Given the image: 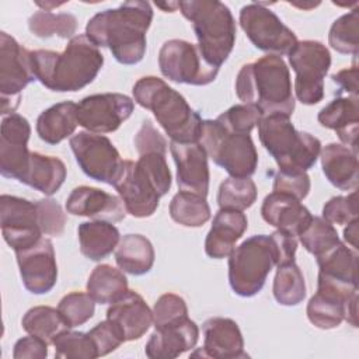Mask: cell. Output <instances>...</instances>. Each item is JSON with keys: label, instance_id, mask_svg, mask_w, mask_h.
<instances>
[{"label": "cell", "instance_id": "38", "mask_svg": "<svg viewBox=\"0 0 359 359\" xmlns=\"http://www.w3.org/2000/svg\"><path fill=\"white\" fill-rule=\"evenodd\" d=\"M29 31L38 38L59 36L63 39H72L76 36L77 18L70 13H52L39 10L28 18Z\"/></svg>", "mask_w": 359, "mask_h": 359}, {"label": "cell", "instance_id": "6", "mask_svg": "<svg viewBox=\"0 0 359 359\" xmlns=\"http://www.w3.org/2000/svg\"><path fill=\"white\" fill-rule=\"evenodd\" d=\"M289 118L282 114L264 115L258 122V136L280 172H307L320 156L321 142L297 130Z\"/></svg>", "mask_w": 359, "mask_h": 359}, {"label": "cell", "instance_id": "47", "mask_svg": "<svg viewBox=\"0 0 359 359\" xmlns=\"http://www.w3.org/2000/svg\"><path fill=\"white\" fill-rule=\"evenodd\" d=\"M39 212V224L43 236H60L65 230L66 215L62 206L50 198L36 201Z\"/></svg>", "mask_w": 359, "mask_h": 359}, {"label": "cell", "instance_id": "29", "mask_svg": "<svg viewBox=\"0 0 359 359\" xmlns=\"http://www.w3.org/2000/svg\"><path fill=\"white\" fill-rule=\"evenodd\" d=\"M77 125V104L63 101L41 112L36 119V133L45 143L57 144L72 137Z\"/></svg>", "mask_w": 359, "mask_h": 359}, {"label": "cell", "instance_id": "42", "mask_svg": "<svg viewBox=\"0 0 359 359\" xmlns=\"http://www.w3.org/2000/svg\"><path fill=\"white\" fill-rule=\"evenodd\" d=\"M55 356L57 359H94L98 358V352L94 341L88 332L70 331L69 328L62 331L53 339Z\"/></svg>", "mask_w": 359, "mask_h": 359}, {"label": "cell", "instance_id": "15", "mask_svg": "<svg viewBox=\"0 0 359 359\" xmlns=\"http://www.w3.org/2000/svg\"><path fill=\"white\" fill-rule=\"evenodd\" d=\"M81 171L91 180L114 185L123 160L112 142L98 133L79 132L69 140Z\"/></svg>", "mask_w": 359, "mask_h": 359}, {"label": "cell", "instance_id": "55", "mask_svg": "<svg viewBox=\"0 0 359 359\" xmlns=\"http://www.w3.org/2000/svg\"><path fill=\"white\" fill-rule=\"evenodd\" d=\"M157 7L163 8V10L167 11V13H168V11L172 13V11H175V10L178 8V3H168V4H167V3H165V4H164V3H157Z\"/></svg>", "mask_w": 359, "mask_h": 359}, {"label": "cell", "instance_id": "20", "mask_svg": "<svg viewBox=\"0 0 359 359\" xmlns=\"http://www.w3.org/2000/svg\"><path fill=\"white\" fill-rule=\"evenodd\" d=\"M203 346L191 356L213 359L248 358L238 324L227 317H212L202 325Z\"/></svg>", "mask_w": 359, "mask_h": 359}, {"label": "cell", "instance_id": "8", "mask_svg": "<svg viewBox=\"0 0 359 359\" xmlns=\"http://www.w3.org/2000/svg\"><path fill=\"white\" fill-rule=\"evenodd\" d=\"M199 143L230 177L247 178L257 171L258 153L250 133L230 130L216 119H205Z\"/></svg>", "mask_w": 359, "mask_h": 359}, {"label": "cell", "instance_id": "14", "mask_svg": "<svg viewBox=\"0 0 359 359\" xmlns=\"http://www.w3.org/2000/svg\"><path fill=\"white\" fill-rule=\"evenodd\" d=\"M34 80L31 50L7 32H0V114L3 116L14 114L21 101V91Z\"/></svg>", "mask_w": 359, "mask_h": 359}, {"label": "cell", "instance_id": "11", "mask_svg": "<svg viewBox=\"0 0 359 359\" xmlns=\"http://www.w3.org/2000/svg\"><path fill=\"white\" fill-rule=\"evenodd\" d=\"M309 321L321 330L337 328L344 320L358 327V287L317 278V292L307 303Z\"/></svg>", "mask_w": 359, "mask_h": 359}, {"label": "cell", "instance_id": "16", "mask_svg": "<svg viewBox=\"0 0 359 359\" xmlns=\"http://www.w3.org/2000/svg\"><path fill=\"white\" fill-rule=\"evenodd\" d=\"M0 226L4 241L14 251L36 244L43 236L36 201L20 196H0Z\"/></svg>", "mask_w": 359, "mask_h": 359}, {"label": "cell", "instance_id": "33", "mask_svg": "<svg viewBox=\"0 0 359 359\" xmlns=\"http://www.w3.org/2000/svg\"><path fill=\"white\" fill-rule=\"evenodd\" d=\"M154 248L150 240L142 234H126L115 250V261L121 271L140 276L147 273L154 264Z\"/></svg>", "mask_w": 359, "mask_h": 359}, {"label": "cell", "instance_id": "23", "mask_svg": "<svg viewBox=\"0 0 359 359\" xmlns=\"http://www.w3.org/2000/svg\"><path fill=\"white\" fill-rule=\"evenodd\" d=\"M261 216L269 226L294 237H299L313 219V215L300 202V199L293 195L275 191L265 196L261 206Z\"/></svg>", "mask_w": 359, "mask_h": 359}, {"label": "cell", "instance_id": "18", "mask_svg": "<svg viewBox=\"0 0 359 359\" xmlns=\"http://www.w3.org/2000/svg\"><path fill=\"white\" fill-rule=\"evenodd\" d=\"M29 135L31 126L27 118L15 112L3 116L0 129V172L3 177L21 182L31 157Z\"/></svg>", "mask_w": 359, "mask_h": 359}, {"label": "cell", "instance_id": "45", "mask_svg": "<svg viewBox=\"0 0 359 359\" xmlns=\"http://www.w3.org/2000/svg\"><path fill=\"white\" fill-rule=\"evenodd\" d=\"M261 118L262 114L255 107L247 104H237L220 114L216 121H219L224 128L230 130L251 133V130L255 125H258Z\"/></svg>", "mask_w": 359, "mask_h": 359}, {"label": "cell", "instance_id": "3", "mask_svg": "<svg viewBox=\"0 0 359 359\" xmlns=\"http://www.w3.org/2000/svg\"><path fill=\"white\" fill-rule=\"evenodd\" d=\"M236 94L243 104L255 107L262 116L294 111L289 67L280 56L266 55L244 65L236 77Z\"/></svg>", "mask_w": 359, "mask_h": 359}, {"label": "cell", "instance_id": "39", "mask_svg": "<svg viewBox=\"0 0 359 359\" xmlns=\"http://www.w3.org/2000/svg\"><path fill=\"white\" fill-rule=\"evenodd\" d=\"M257 185L250 177H229L219 187L217 205L220 209L245 210L254 205L257 201Z\"/></svg>", "mask_w": 359, "mask_h": 359}, {"label": "cell", "instance_id": "37", "mask_svg": "<svg viewBox=\"0 0 359 359\" xmlns=\"http://www.w3.org/2000/svg\"><path fill=\"white\" fill-rule=\"evenodd\" d=\"M21 325L24 331L43 339L48 344H52L56 335L67 330L59 310L50 306H35L29 309L24 314Z\"/></svg>", "mask_w": 359, "mask_h": 359}, {"label": "cell", "instance_id": "30", "mask_svg": "<svg viewBox=\"0 0 359 359\" xmlns=\"http://www.w3.org/2000/svg\"><path fill=\"white\" fill-rule=\"evenodd\" d=\"M80 252L91 259L101 261L116 250L121 234L119 230L109 222L91 220L79 224L77 229Z\"/></svg>", "mask_w": 359, "mask_h": 359}, {"label": "cell", "instance_id": "51", "mask_svg": "<svg viewBox=\"0 0 359 359\" xmlns=\"http://www.w3.org/2000/svg\"><path fill=\"white\" fill-rule=\"evenodd\" d=\"M48 342L43 339L28 335L20 338L14 344L13 349V358L14 359H45L48 356Z\"/></svg>", "mask_w": 359, "mask_h": 359}, {"label": "cell", "instance_id": "27", "mask_svg": "<svg viewBox=\"0 0 359 359\" xmlns=\"http://www.w3.org/2000/svg\"><path fill=\"white\" fill-rule=\"evenodd\" d=\"M317 119L321 126L334 130L344 144L358 151V97H337L318 112Z\"/></svg>", "mask_w": 359, "mask_h": 359}, {"label": "cell", "instance_id": "19", "mask_svg": "<svg viewBox=\"0 0 359 359\" xmlns=\"http://www.w3.org/2000/svg\"><path fill=\"white\" fill-rule=\"evenodd\" d=\"M24 287L34 294H45L57 280V264L53 244L42 237L36 244L14 251Z\"/></svg>", "mask_w": 359, "mask_h": 359}, {"label": "cell", "instance_id": "41", "mask_svg": "<svg viewBox=\"0 0 359 359\" xmlns=\"http://www.w3.org/2000/svg\"><path fill=\"white\" fill-rule=\"evenodd\" d=\"M299 240L316 258L328 252L341 243L337 229L324 217L313 216L310 224L299 234Z\"/></svg>", "mask_w": 359, "mask_h": 359}, {"label": "cell", "instance_id": "13", "mask_svg": "<svg viewBox=\"0 0 359 359\" xmlns=\"http://www.w3.org/2000/svg\"><path fill=\"white\" fill-rule=\"evenodd\" d=\"M158 67L170 81L191 86H208L219 73L217 67L203 59L198 45L184 39H170L163 43Z\"/></svg>", "mask_w": 359, "mask_h": 359}, {"label": "cell", "instance_id": "21", "mask_svg": "<svg viewBox=\"0 0 359 359\" xmlns=\"http://www.w3.org/2000/svg\"><path fill=\"white\" fill-rule=\"evenodd\" d=\"M170 151L177 165V184L181 191L208 195L209 165L208 154L199 142H170Z\"/></svg>", "mask_w": 359, "mask_h": 359}, {"label": "cell", "instance_id": "24", "mask_svg": "<svg viewBox=\"0 0 359 359\" xmlns=\"http://www.w3.org/2000/svg\"><path fill=\"white\" fill-rule=\"evenodd\" d=\"M107 318L123 334L125 341L142 338L153 323V311L144 299L135 290H128L119 300L111 303Z\"/></svg>", "mask_w": 359, "mask_h": 359}, {"label": "cell", "instance_id": "43", "mask_svg": "<svg viewBox=\"0 0 359 359\" xmlns=\"http://www.w3.org/2000/svg\"><path fill=\"white\" fill-rule=\"evenodd\" d=\"M57 310L67 328H74L83 325L94 316L95 302L88 293L72 292L60 299Z\"/></svg>", "mask_w": 359, "mask_h": 359}, {"label": "cell", "instance_id": "10", "mask_svg": "<svg viewBox=\"0 0 359 359\" xmlns=\"http://www.w3.org/2000/svg\"><path fill=\"white\" fill-rule=\"evenodd\" d=\"M287 57L296 73V98L304 105L318 104L324 98V79L331 66L328 48L318 41H300Z\"/></svg>", "mask_w": 359, "mask_h": 359}, {"label": "cell", "instance_id": "28", "mask_svg": "<svg viewBox=\"0 0 359 359\" xmlns=\"http://www.w3.org/2000/svg\"><path fill=\"white\" fill-rule=\"evenodd\" d=\"M321 168L335 188L356 191L359 180L358 151L341 143H328L320 151Z\"/></svg>", "mask_w": 359, "mask_h": 359}, {"label": "cell", "instance_id": "35", "mask_svg": "<svg viewBox=\"0 0 359 359\" xmlns=\"http://www.w3.org/2000/svg\"><path fill=\"white\" fill-rule=\"evenodd\" d=\"M171 219L185 227H201L210 219V208L205 196L180 191L170 202Z\"/></svg>", "mask_w": 359, "mask_h": 359}, {"label": "cell", "instance_id": "53", "mask_svg": "<svg viewBox=\"0 0 359 359\" xmlns=\"http://www.w3.org/2000/svg\"><path fill=\"white\" fill-rule=\"evenodd\" d=\"M332 81L339 86V91H346L351 97H358V67L342 69L331 76Z\"/></svg>", "mask_w": 359, "mask_h": 359}, {"label": "cell", "instance_id": "40", "mask_svg": "<svg viewBox=\"0 0 359 359\" xmlns=\"http://www.w3.org/2000/svg\"><path fill=\"white\" fill-rule=\"evenodd\" d=\"M359 8L337 18L328 34V42L334 50L342 55H358L359 49Z\"/></svg>", "mask_w": 359, "mask_h": 359}, {"label": "cell", "instance_id": "32", "mask_svg": "<svg viewBox=\"0 0 359 359\" xmlns=\"http://www.w3.org/2000/svg\"><path fill=\"white\" fill-rule=\"evenodd\" d=\"M318 276L349 287H358V254L344 243L317 257Z\"/></svg>", "mask_w": 359, "mask_h": 359}, {"label": "cell", "instance_id": "12", "mask_svg": "<svg viewBox=\"0 0 359 359\" xmlns=\"http://www.w3.org/2000/svg\"><path fill=\"white\" fill-rule=\"evenodd\" d=\"M240 25L251 43L268 53L287 55L299 42L296 34L264 3H251L240 10Z\"/></svg>", "mask_w": 359, "mask_h": 359}, {"label": "cell", "instance_id": "50", "mask_svg": "<svg viewBox=\"0 0 359 359\" xmlns=\"http://www.w3.org/2000/svg\"><path fill=\"white\" fill-rule=\"evenodd\" d=\"M133 143H135V147L139 154L151 153V151L167 153V140L154 128V125L151 123L150 119L143 121L140 129L135 135Z\"/></svg>", "mask_w": 359, "mask_h": 359}, {"label": "cell", "instance_id": "7", "mask_svg": "<svg viewBox=\"0 0 359 359\" xmlns=\"http://www.w3.org/2000/svg\"><path fill=\"white\" fill-rule=\"evenodd\" d=\"M178 8L192 24L203 59L220 69L236 42V21L230 8L219 0L178 1Z\"/></svg>", "mask_w": 359, "mask_h": 359}, {"label": "cell", "instance_id": "1", "mask_svg": "<svg viewBox=\"0 0 359 359\" xmlns=\"http://www.w3.org/2000/svg\"><path fill=\"white\" fill-rule=\"evenodd\" d=\"M151 20L153 8L149 1H125L118 8L91 17L86 35L95 46L108 48L116 62L136 65L144 57Z\"/></svg>", "mask_w": 359, "mask_h": 359}, {"label": "cell", "instance_id": "49", "mask_svg": "<svg viewBox=\"0 0 359 359\" xmlns=\"http://www.w3.org/2000/svg\"><path fill=\"white\" fill-rule=\"evenodd\" d=\"M310 177L307 172H297V174H286L278 171L273 177V187L275 192H285L293 195L297 199H304L310 192Z\"/></svg>", "mask_w": 359, "mask_h": 359}, {"label": "cell", "instance_id": "25", "mask_svg": "<svg viewBox=\"0 0 359 359\" xmlns=\"http://www.w3.org/2000/svg\"><path fill=\"white\" fill-rule=\"evenodd\" d=\"M199 328L195 321L185 318L181 323L157 328L149 338L144 353L151 359H174L195 348Z\"/></svg>", "mask_w": 359, "mask_h": 359}, {"label": "cell", "instance_id": "44", "mask_svg": "<svg viewBox=\"0 0 359 359\" xmlns=\"http://www.w3.org/2000/svg\"><path fill=\"white\" fill-rule=\"evenodd\" d=\"M153 324L157 328L172 325L188 318L185 300L175 293L161 294L153 307Z\"/></svg>", "mask_w": 359, "mask_h": 359}, {"label": "cell", "instance_id": "4", "mask_svg": "<svg viewBox=\"0 0 359 359\" xmlns=\"http://www.w3.org/2000/svg\"><path fill=\"white\" fill-rule=\"evenodd\" d=\"M171 172L165 153L139 154L136 161L123 160L114 182L125 209L133 217H149L158 208V201L171 188Z\"/></svg>", "mask_w": 359, "mask_h": 359}, {"label": "cell", "instance_id": "36", "mask_svg": "<svg viewBox=\"0 0 359 359\" xmlns=\"http://www.w3.org/2000/svg\"><path fill=\"white\" fill-rule=\"evenodd\" d=\"M273 279V297L282 306H297L306 297L304 276L296 262L276 266Z\"/></svg>", "mask_w": 359, "mask_h": 359}, {"label": "cell", "instance_id": "54", "mask_svg": "<svg viewBox=\"0 0 359 359\" xmlns=\"http://www.w3.org/2000/svg\"><path fill=\"white\" fill-rule=\"evenodd\" d=\"M344 238L352 247V250L358 251V219L348 223V227L344 230Z\"/></svg>", "mask_w": 359, "mask_h": 359}, {"label": "cell", "instance_id": "22", "mask_svg": "<svg viewBox=\"0 0 359 359\" xmlns=\"http://www.w3.org/2000/svg\"><path fill=\"white\" fill-rule=\"evenodd\" d=\"M66 210L74 216L116 223L125 219L126 209L119 196L100 188L81 185L74 188L66 199Z\"/></svg>", "mask_w": 359, "mask_h": 359}, {"label": "cell", "instance_id": "31", "mask_svg": "<svg viewBox=\"0 0 359 359\" xmlns=\"http://www.w3.org/2000/svg\"><path fill=\"white\" fill-rule=\"evenodd\" d=\"M66 174V165L60 158L31 151L28 168L21 182L52 196L63 185Z\"/></svg>", "mask_w": 359, "mask_h": 359}, {"label": "cell", "instance_id": "48", "mask_svg": "<svg viewBox=\"0 0 359 359\" xmlns=\"http://www.w3.org/2000/svg\"><path fill=\"white\" fill-rule=\"evenodd\" d=\"M88 335L95 344L98 358L111 353L112 351L119 348L123 342H126L122 331L108 318L98 323L94 328H91L88 331Z\"/></svg>", "mask_w": 359, "mask_h": 359}, {"label": "cell", "instance_id": "17", "mask_svg": "<svg viewBox=\"0 0 359 359\" xmlns=\"http://www.w3.org/2000/svg\"><path fill=\"white\" fill-rule=\"evenodd\" d=\"M133 108V100L125 94H93L77 104V122L91 133H111L132 115Z\"/></svg>", "mask_w": 359, "mask_h": 359}, {"label": "cell", "instance_id": "46", "mask_svg": "<svg viewBox=\"0 0 359 359\" xmlns=\"http://www.w3.org/2000/svg\"><path fill=\"white\" fill-rule=\"evenodd\" d=\"M323 217L331 224H348L358 219V195L352 191L345 196H334L325 202Z\"/></svg>", "mask_w": 359, "mask_h": 359}, {"label": "cell", "instance_id": "26", "mask_svg": "<svg viewBox=\"0 0 359 359\" xmlns=\"http://www.w3.org/2000/svg\"><path fill=\"white\" fill-rule=\"evenodd\" d=\"M247 227L248 220L243 210L219 209L205 240L206 255L213 259L229 257Z\"/></svg>", "mask_w": 359, "mask_h": 359}, {"label": "cell", "instance_id": "9", "mask_svg": "<svg viewBox=\"0 0 359 359\" xmlns=\"http://www.w3.org/2000/svg\"><path fill=\"white\" fill-rule=\"evenodd\" d=\"M276 265V254L271 236L257 234L244 240L229 255V282L241 297H252L261 292Z\"/></svg>", "mask_w": 359, "mask_h": 359}, {"label": "cell", "instance_id": "52", "mask_svg": "<svg viewBox=\"0 0 359 359\" xmlns=\"http://www.w3.org/2000/svg\"><path fill=\"white\" fill-rule=\"evenodd\" d=\"M271 238L273 241L275 254H276V266L289 264L294 261V254L297 250V240L294 236L276 230L271 234Z\"/></svg>", "mask_w": 359, "mask_h": 359}, {"label": "cell", "instance_id": "5", "mask_svg": "<svg viewBox=\"0 0 359 359\" xmlns=\"http://www.w3.org/2000/svg\"><path fill=\"white\" fill-rule=\"evenodd\" d=\"M132 93L133 100L140 107L153 112L171 142H199L202 130L199 114L164 80L154 76L142 77L135 83Z\"/></svg>", "mask_w": 359, "mask_h": 359}, {"label": "cell", "instance_id": "2", "mask_svg": "<svg viewBox=\"0 0 359 359\" xmlns=\"http://www.w3.org/2000/svg\"><path fill=\"white\" fill-rule=\"evenodd\" d=\"M35 80L52 91L74 93L94 81L104 56L86 34L73 36L65 50H31Z\"/></svg>", "mask_w": 359, "mask_h": 359}, {"label": "cell", "instance_id": "34", "mask_svg": "<svg viewBox=\"0 0 359 359\" xmlns=\"http://www.w3.org/2000/svg\"><path fill=\"white\" fill-rule=\"evenodd\" d=\"M128 290V279L123 271L108 264L97 265L87 280V293L100 304L114 303Z\"/></svg>", "mask_w": 359, "mask_h": 359}]
</instances>
